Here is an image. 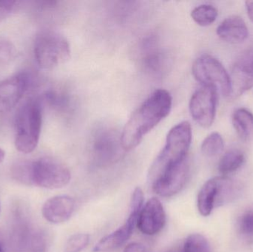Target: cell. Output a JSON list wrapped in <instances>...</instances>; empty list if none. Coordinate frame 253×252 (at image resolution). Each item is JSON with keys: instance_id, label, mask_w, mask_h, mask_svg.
Masks as SVG:
<instances>
[{"instance_id": "cell-1", "label": "cell", "mask_w": 253, "mask_h": 252, "mask_svg": "<svg viewBox=\"0 0 253 252\" xmlns=\"http://www.w3.org/2000/svg\"><path fill=\"white\" fill-rule=\"evenodd\" d=\"M172 99L169 92L156 90L136 110L123 129L122 144L125 150L129 151L141 143L144 136L169 115Z\"/></svg>"}, {"instance_id": "cell-2", "label": "cell", "mask_w": 253, "mask_h": 252, "mask_svg": "<svg viewBox=\"0 0 253 252\" xmlns=\"http://www.w3.org/2000/svg\"><path fill=\"white\" fill-rule=\"evenodd\" d=\"M192 142V128L190 123L183 121L169 130L163 149L156 157L149 171L151 183L167 169L187 159Z\"/></svg>"}, {"instance_id": "cell-3", "label": "cell", "mask_w": 253, "mask_h": 252, "mask_svg": "<svg viewBox=\"0 0 253 252\" xmlns=\"http://www.w3.org/2000/svg\"><path fill=\"white\" fill-rule=\"evenodd\" d=\"M42 113L38 99H30L22 105L15 118V146L28 154L37 148L41 133Z\"/></svg>"}, {"instance_id": "cell-4", "label": "cell", "mask_w": 253, "mask_h": 252, "mask_svg": "<svg viewBox=\"0 0 253 252\" xmlns=\"http://www.w3.org/2000/svg\"><path fill=\"white\" fill-rule=\"evenodd\" d=\"M243 192V185L227 176H218L208 180L198 195L197 206L202 216H209L217 207L238 199Z\"/></svg>"}, {"instance_id": "cell-5", "label": "cell", "mask_w": 253, "mask_h": 252, "mask_svg": "<svg viewBox=\"0 0 253 252\" xmlns=\"http://www.w3.org/2000/svg\"><path fill=\"white\" fill-rule=\"evenodd\" d=\"M34 53L39 67L50 70L65 63L70 59L71 47L62 34L52 30H44L36 36Z\"/></svg>"}, {"instance_id": "cell-6", "label": "cell", "mask_w": 253, "mask_h": 252, "mask_svg": "<svg viewBox=\"0 0 253 252\" xmlns=\"http://www.w3.org/2000/svg\"><path fill=\"white\" fill-rule=\"evenodd\" d=\"M126 152L122 144V133L113 127H102L91 136L90 152L92 161L99 167H108L121 159Z\"/></svg>"}, {"instance_id": "cell-7", "label": "cell", "mask_w": 253, "mask_h": 252, "mask_svg": "<svg viewBox=\"0 0 253 252\" xmlns=\"http://www.w3.org/2000/svg\"><path fill=\"white\" fill-rule=\"evenodd\" d=\"M192 72L194 78L202 86L213 87L224 96L230 97V74L218 59L209 55H203L195 61Z\"/></svg>"}, {"instance_id": "cell-8", "label": "cell", "mask_w": 253, "mask_h": 252, "mask_svg": "<svg viewBox=\"0 0 253 252\" xmlns=\"http://www.w3.org/2000/svg\"><path fill=\"white\" fill-rule=\"evenodd\" d=\"M33 185L45 189H60L71 181V174L66 166L54 158L44 157L31 161Z\"/></svg>"}, {"instance_id": "cell-9", "label": "cell", "mask_w": 253, "mask_h": 252, "mask_svg": "<svg viewBox=\"0 0 253 252\" xmlns=\"http://www.w3.org/2000/svg\"><path fill=\"white\" fill-rule=\"evenodd\" d=\"M218 91L213 87L202 86L190 101V112L193 120L204 128L213 124L216 114Z\"/></svg>"}, {"instance_id": "cell-10", "label": "cell", "mask_w": 253, "mask_h": 252, "mask_svg": "<svg viewBox=\"0 0 253 252\" xmlns=\"http://www.w3.org/2000/svg\"><path fill=\"white\" fill-rule=\"evenodd\" d=\"M31 75L21 72L0 81V118L10 112L32 84Z\"/></svg>"}, {"instance_id": "cell-11", "label": "cell", "mask_w": 253, "mask_h": 252, "mask_svg": "<svg viewBox=\"0 0 253 252\" xmlns=\"http://www.w3.org/2000/svg\"><path fill=\"white\" fill-rule=\"evenodd\" d=\"M190 174L187 158L167 169L152 183L153 190L159 196L169 198L181 192Z\"/></svg>"}, {"instance_id": "cell-12", "label": "cell", "mask_w": 253, "mask_h": 252, "mask_svg": "<svg viewBox=\"0 0 253 252\" xmlns=\"http://www.w3.org/2000/svg\"><path fill=\"white\" fill-rule=\"evenodd\" d=\"M230 78V97H239L253 87V44L236 59Z\"/></svg>"}, {"instance_id": "cell-13", "label": "cell", "mask_w": 253, "mask_h": 252, "mask_svg": "<svg viewBox=\"0 0 253 252\" xmlns=\"http://www.w3.org/2000/svg\"><path fill=\"white\" fill-rule=\"evenodd\" d=\"M166 223V213L162 202L158 198H152L141 209L137 225L141 233L155 235L159 233Z\"/></svg>"}, {"instance_id": "cell-14", "label": "cell", "mask_w": 253, "mask_h": 252, "mask_svg": "<svg viewBox=\"0 0 253 252\" xmlns=\"http://www.w3.org/2000/svg\"><path fill=\"white\" fill-rule=\"evenodd\" d=\"M139 213L129 212L126 223L117 230L101 239L93 248V252H108L118 250L132 236L137 225Z\"/></svg>"}, {"instance_id": "cell-15", "label": "cell", "mask_w": 253, "mask_h": 252, "mask_svg": "<svg viewBox=\"0 0 253 252\" xmlns=\"http://www.w3.org/2000/svg\"><path fill=\"white\" fill-rule=\"evenodd\" d=\"M74 198L68 195H59L47 200L42 207V216L46 220L54 224L68 221L75 210Z\"/></svg>"}, {"instance_id": "cell-16", "label": "cell", "mask_w": 253, "mask_h": 252, "mask_svg": "<svg viewBox=\"0 0 253 252\" xmlns=\"http://www.w3.org/2000/svg\"><path fill=\"white\" fill-rule=\"evenodd\" d=\"M141 55L143 68L148 73L161 75L168 69V56L158 47L153 38L143 41Z\"/></svg>"}, {"instance_id": "cell-17", "label": "cell", "mask_w": 253, "mask_h": 252, "mask_svg": "<svg viewBox=\"0 0 253 252\" xmlns=\"http://www.w3.org/2000/svg\"><path fill=\"white\" fill-rule=\"evenodd\" d=\"M217 34L221 39L226 42L239 44L248 38L249 31L242 18L232 16L220 24L217 28Z\"/></svg>"}, {"instance_id": "cell-18", "label": "cell", "mask_w": 253, "mask_h": 252, "mask_svg": "<svg viewBox=\"0 0 253 252\" xmlns=\"http://www.w3.org/2000/svg\"><path fill=\"white\" fill-rule=\"evenodd\" d=\"M233 124L242 140L247 142L253 138V114L245 108L235 111L233 115Z\"/></svg>"}, {"instance_id": "cell-19", "label": "cell", "mask_w": 253, "mask_h": 252, "mask_svg": "<svg viewBox=\"0 0 253 252\" xmlns=\"http://www.w3.org/2000/svg\"><path fill=\"white\" fill-rule=\"evenodd\" d=\"M245 161V155L242 151L236 149H230L220 160L218 170L224 176L230 174L239 170Z\"/></svg>"}, {"instance_id": "cell-20", "label": "cell", "mask_w": 253, "mask_h": 252, "mask_svg": "<svg viewBox=\"0 0 253 252\" xmlns=\"http://www.w3.org/2000/svg\"><path fill=\"white\" fill-rule=\"evenodd\" d=\"M192 19L200 26L212 25L218 16V10L211 4H201L191 12Z\"/></svg>"}, {"instance_id": "cell-21", "label": "cell", "mask_w": 253, "mask_h": 252, "mask_svg": "<svg viewBox=\"0 0 253 252\" xmlns=\"http://www.w3.org/2000/svg\"><path fill=\"white\" fill-rule=\"evenodd\" d=\"M224 142L222 136L218 133L210 134L202 142V152L208 158L217 156L222 152Z\"/></svg>"}, {"instance_id": "cell-22", "label": "cell", "mask_w": 253, "mask_h": 252, "mask_svg": "<svg viewBox=\"0 0 253 252\" xmlns=\"http://www.w3.org/2000/svg\"><path fill=\"white\" fill-rule=\"evenodd\" d=\"M182 252H211L208 239L200 234H192L186 239Z\"/></svg>"}, {"instance_id": "cell-23", "label": "cell", "mask_w": 253, "mask_h": 252, "mask_svg": "<svg viewBox=\"0 0 253 252\" xmlns=\"http://www.w3.org/2000/svg\"><path fill=\"white\" fill-rule=\"evenodd\" d=\"M12 176L15 180L25 185H33L31 161L18 162L11 170Z\"/></svg>"}, {"instance_id": "cell-24", "label": "cell", "mask_w": 253, "mask_h": 252, "mask_svg": "<svg viewBox=\"0 0 253 252\" xmlns=\"http://www.w3.org/2000/svg\"><path fill=\"white\" fill-rule=\"evenodd\" d=\"M238 227L242 237L253 240V207L242 213L238 222Z\"/></svg>"}, {"instance_id": "cell-25", "label": "cell", "mask_w": 253, "mask_h": 252, "mask_svg": "<svg viewBox=\"0 0 253 252\" xmlns=\"http://www.w3.org/2000/svg\"><path fill=\"white\" fill-rule=\"evenodd\" d=\"M43 99L46 103L55 109H64L68 105V99L66 95L56 90H48L44 92Z\"/></svg>"}, {"instance_id": "cell-26", "label": "cell", "mask_w": 253, "mask_h": 252, "mask_svg": "<svg viewBox=\"0 0 253 252\" xmlns=\"http://www.w3.org/2000/svg\"><path fill=\"white\" fill-rule=\"evenodd\" d=\"M90 242L88 234L79 233L72 235L67 241L65 252H80L87 247Z\"/></svg>"}, {"instance_id": "cell-27", "label": "cell", "mask_w": 253, "mask_h": 252, "mask_svg": "<svg viewBox=\"0 0 253 252\" xmlns=\"http://www.w3.org/2000/svg\"><path fill=\"white\" fill-rule=\"evenodd\" d=\"M16 49L11 41L0 38V67L10 64L16 58Z\"/></svg>"}, {"instance_id": "cell-28", "label": "cell", "mask_w": 253, "mask_h": 252, "mask_svg": "<svg viewBox=\"0 0 253 252\" xmlns=\"http://www.w3.org/2000/svg\"><path fill=\"white\" fill-rule=\"evenodd\" d=\"M144 192L140 187H136L132 192L130 203V212L140 213L144 204Z\"/></svg>"}, {"instance_id": "cell-29", "label": "cell", "mask_w": 253, "mask_h": 252, "mask_svg": "<svg viewBox=\"0 0 253 252\" xmlns=\"http://www.w3.org/2000/svg\"><path fill=\"white\" fill-rule=\"evenodd\" d=\"M19 4V1L3 0L0 1V24L7 19Z\"/></svg>"}, {"instance_id": "cell-30", "label": "cell", "mask_w": 253, "mask_h": 252, "mask_svg": "<svg viewBox=\"0 0 253 252\" xmlns=\"http://www.w3.org/2000/svg\"><path fill=\"white\" fill-rule=\"evenodd\" d=\"M124 252H150L144 245L138 243H132L126 246Z\"/></svg>"}, {"instance_id": "cell-31", "label": "cell", "mask_w": 253, "mask_h": 252, "mask_svg": "<svg viewBox=\"0 0 253 252\" xmlns=\"http://www.w3.org/2000/svg\"><path fill=\"white\" fill-rule=\"evenodd\" d=\"M245 7H246L248 16L253 23V1H245Z\"/></svg>"}, {"instance_id": "cell-32", "label": "cell", "mask_w": 253, "mask_h": 252, "mask_svg": "<svg viewBox=\"0 0 253 252\" xmlns=\"http://www.w3.org/2000/svg\"><path fill=\"white\" fill-rule=\"evenodd\" d=\"M0 252H6L2 235L0 233Z\"/></svg>"}, {"instance_id": "cell-33", "label": "cell", "mask_w": 253, "mask_h": 252, "mask_svg": "<svg viewBox=\"0 0 253 252\" xmlns=\"http://www.w3.org/2000/svg\"><path fill=\"white\" fill-rule=\"evenodd\" d=\"M4 157H5V153H4V150L0 148V164L4 161Z\"/></svg>"}]
</instances>
